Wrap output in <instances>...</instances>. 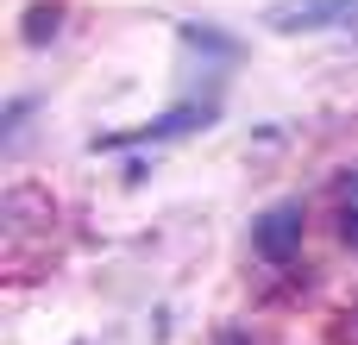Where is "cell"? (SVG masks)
Listing matches in <instances>:
<instances>
[{
	"label": "cell",
	"instance_id": "6da1fadb",
	"mask_svg": "<svg viewBox=\"0 0 358 345\" xmlns=\"http://www.w3.org/2000/svg\"><path fill=\"white\" fill-rule=\"evenodd\" d=\"M302 226H308L302 201H277V207H264V214L252 220V251H258L264 264H289V258L302 251Z\"/></svg>",
	"mask_w": 358,
	"mask_h": 345
},
{
	"label": "cell",
	"instance_id": "7a4b0ae2",
	"mask_svg": "<svg viewBox=\"0 0 358 345\" xmlns=\"http://www.w3.org/2000/svg\"><path fill=\"white\" fill-rule=\"evenodd\" d=\"M264 25L271 31H340V25H358V0H277Z\"/></svg>",
	"mask_w": 358,
	"mask_h": 345
},
{
	"label": "cell",
	"instance_id": "3957f363",
	"mask_svg": "<svg viewBox=\"0 0 358 345\" xmlns=\"http://www.w3.org/2000/svg\"><path fill=\"white\" fill-rule=\"evenodd\" d=\"M340 233H346V245L358 251V176L346 182V207H340Z\"/></svg>",
	"mask_w": 358,
	"mask_h": 345
}]
</instances>
